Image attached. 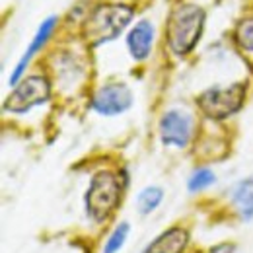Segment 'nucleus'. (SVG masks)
<instances>
[{
	"label": "nucleus",
	"mask_w": 253,
	"mask_h": 253,
	"mask_svg": "<svg viewBox=\"0 0 253 253\" xmlns=\"http://www.w3.org/2000/svg\"><path fill=\"white\" fill-rule=\"evenodd\" d=\"M209 253H232V246H226V244H222V246H216V248H212Z\"/></svg>",
	"instance_id": "dca6fc26"
},
{
	"label": "nucleus",
	"mask_w": 253,
	"mask_h": 253,
	"mask_svg": "<svg viewBox=\"0 0 253 253\" xmlns=\"http://www.w3.org/2000/svg\"><path fill=\"white\" fill-rule=\"evenodd\" d=\"M154 41V28L148 20H140L126 35V47L134 61H144L150 55Z\"/></svg>",
	"instance_id": "1a4fd4ad"
},
{
	"label": "nucleus",
	"mask_w": 253,
	"mask_h": 253,
	"mask_svg": "<svg viewBox=\"0 0 253 253\" xmlns=\"http://www.w3.org/2000/svg\"><path fill=\"white\" fill-rule=\"evenodd\" d=\"M130 105H132V92L123 82L105 84L92 97V107L99 115H105V117L121 115Z\"/></svg>",
	"instance_id": "0eeeda50"
},
{
	"label": "nucleus",
	"mask_w": 253,
	"mask_h": 253,
	"mask_svg": "<svg viewBox=\"0 0 253 253\" xmlns=\"http://www.w3.org/2000/svg\"><path fill=\"white\" fill-rule=\"evenodd\" d=\"M244 99H246V86L242 82H236L230 86H214L205 90L197 97V105L209 119L222 121L238 113L244 105Z\"/></svg>",
	"instance_id": "20e7f679"
},
{
	"label": "nucleus",
	"mask_w": 253,
	"mask_h": 253,
	"mask_svg": "<svg viewBox=\"0 0 253 253\" xmlns=\"http://www.w3.org/2000/svg\"><path fill=\"white\" fill-rule=\"evenodd\" d=\"M121 179L113 171H97L86 191V212L94 222H103L121 203Z\"/></svg>",
	"instance_id": "7ed1b4c3"
},
{
	"label": "nucleus",
	"mask_w": 253,
	"mask_h": 253,
	"mask_svg": "<svg viewBox=\"0 0 253 253\" xmlns=\"http://www.w3.org/2000/svg\"><path fill=\"white\" fill-rule=\"evenodd\" d=\"M57 16H49L45 22H41V26H39V30L35 33V37L32 39V43H30V47H28V51L24 53V57L20 59V63L16 64V68H14V72H12V76H10V84L12 86H16L18 82H20V78L24 76V72H26V66L30 64V61L33 59V55L47 43V39L51 37V33L55 32V28H57Z\"/></svg>",
	"instance_id": "6e6552de"
},
{
	"label": "nucleus",
	"mask_w": 253,
	"mask_h": 253,
	"mask_svg": "<svg viewBox=\"0 0 253 253\" xmlns=\"http://www.w3.org/2000/svg\"><path fill=\"white\" fill-rule=\"evenodd\" d=\"M126 236H128V224H126V222H121V224L113 230V234L109 236V240L105 242L103 253H117L121 248H123Z\"/></svg>",
	"instance_id": "2eb2a0df"
},
{
	"label": "nucleus",
	"mask_w": 253,
	"mask_h": 253,
	"mask_svg": "<svg viewBox=\"0 0 253 253\" xmlns=\"http://www.w3.org/2000/svg\"><path fill=\"white\" fill-rule=\"evenodd\" d=\"M214 171L209 169V168H201V169H195L191 173L189 181H187V187L191 193H197V191H203L207 187H211L214 183Z\"/></svg>",
	"instance_id": "4468645a"
},
{
	"label": "nucleus",
	"mask_w": 253,
	"mask_h": 253,
	"mask_svg": "<svg viewBox=\"0 0 253 253\" xmlns=\"http://www.w3.org/2000/svg\"><path fill=\"white\" fill-rule=\"evenodd\" d=\"M232 203L236 205L244 220L253 218V179H242L232 191Z\"/></svg>",
	"instance_id": "9b49d317"
},
{
	"label": "nucleus",
	"mask_w": 253,
	"mask_h": 253,
	"mask_svg": "<svg viewBox=\"0 0 253 253\" xmlns=\"http://www.w3.org/2000/svg\"><path fill=\"white\" fill-rule=\"evenodd\" d=\"M189 242L187 230L181 226H173L168 232H162L158 238L144 250V253H183Z\"/></svg>",
	"instance_id": "9d476101"
},
{
	"label": "nucleus",
	"mask_w": 253,
	"mask_h": 253,
	"mask_svg": "<svg viewBox=\"0 0 253 253\" xmlns=\"http://www.w3.org/2000/svg\"><path fill=\"white\" fill-rule=\"evenodd\" d=\"M205 28V10L197 4H179L169 12L168 18V45L169 49L183 57L193 51Z\"/></svg>",
	"instance_id": "f257e3e1"
},
{
	"label": "nucleus",
	"mask_w": 253,
	"mask_h": 253,
	"mask_svg": "<svg viewBox=\"0 0 253 253\" xmlns=\"http://www.w3.org/2000/svg\"><path fill=\"white\" fill-rule=\"evenodd\" d=\"M49 95H51L49 80L41 74H32L16 84L12 94L4 101V109L12 111V113H26L35 105L45 103L49 99Z\"/></svg>",
	"instance_id": "39448f33"
},
{
	"label": "nucleus",
	"mask_w": 253,
	"mask_h": 253,
	"mask_svg": "<svg viewBox=\"0 0 253 253\" xmlns=\"http://www.w3.org/2000/svg\"><path fill=\"white\" fill-rule=\"evenodd\" d=\"M164 199V191L156 187V185H150L146 189H142L138 193V199H136V207H138V212L140 214H150L154 212L160 207Z\"/></svg>",
	"instance_id": "f8f14e48"
},
{
	"label": "nucleus",
	"mask_w": 253,
	"mask_h": 253,
	"mask_svg": "<svg viewBox=\"0 0 253 253\" xmlns=\"http://www.w3.org/2000/svg\"><path fill=\"white\" fill-rule=\"evenodd\" d=\"M236 43L244 49L253 53V16L244 18L238 26H236Z\"/></svg>",
	"instance_id": "ddd939ff"
},
{
	"label": "nucleus",
	"mask_w": 253,
	"mask_h": 253,
	"mask_svg": "<svg viewBox=\"0 0 253 253\" xmlns=\"http://www.w3.org/2000/svg\"><path fill=\"white\" fill-rule=\"evenodd\" d=\"M160 140L166 146L185 148L189 144L193 134V117L187 111L181 109H169L162 115L158 123Z\"/></svg>",
	"instance_id": "423d86ee"
},
{
	"label": "nucleus",
	"mask_w": 253,
	"mask_h": 253,
	"mask_svg": "<svg viewBox=\"0 0 253 253\" xmlns=\"http://www.w3.org/2000/svg\"><path fill=\"white\" fill-rule=\"evenodd\" d=\"M132 8L126 4L97 6L84 24V37L90 45H101L119 37L132 20Z\"/></svg>",
	"instance_id": "f03ea898"
}]
</instances>
